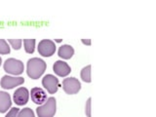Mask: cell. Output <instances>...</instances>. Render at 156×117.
Here are the masks:
<instances>
[{
    "instance_id": "e0dca14e",
    "label": "cell",
    "mask_w": 156,
    "mask_h": 117,
    "mask_svg": "<svg viewBox=\"0 0 156 117\" xmlns=\"http://www.w3.org/2000/svg\"><path fill=\"white\" fill-rule=\"evenodd\" d=\"M8 42L11 44V46L15 49V50H20L22 47L23 40L22 39H8Z\"/></svg>"
},
{
    "instance_id": "ba28073f",
    "label": "cell",
    "mask_w": 156,
    "mask_h": 117,
    "mask_svg": "<svg viewBox=\"0 0 156 117\" xmlns=\"http://www.w3.org/2000/svg\"><path fill=\"white\" fill-rule=\"evenodd\" d=\"M29 98V93L28 90L24 87H21L19 89L16 90V92L14 93V101L16 102L18 105H26Z\"/></svg>"
},
{
    "instance_id": "7c38bea8",
    "label": "cell",
    "mask_w": 156,
    "mask_h": 117,
    "mask_svg": "<svg viewBox=\"0 0 156 117\" xmlns=\"http://www.w3.org/2000/svg\"><path fill=\"white\" fill-rule=\"evenodd\" d=\"M58 56L61 58H65V60H68L70 58L73 54H74V49H73L70 45H62L58 49Z\"/></svg>"
},
{
    "instance_id": "2e32d148",
    "label": "cell",
    "mask_w": 156,
    "mask_h": 117,
    "mask_svg": "<svg viewBox=\"0 0 156 117\" xmlns=\"http://www.w3.org/2000/svg\"><path fill=\"white\" fill-rule=\"evenodd\" d=\"M10 53V47L8 43L4 40V39H0V54L2 55H6Z\"/></svg>"
},
{
    "instance_id": "9a60e30c",
    "label": "cell",
    "mask_w": 156,
    "mask_h": 117,
    "mask_svg": "<svg viewBox=\"0 0 156 117\" xmlns=\"http://www.w3.org/2000/svg\"><path fill=\"white\" fill-rule=\"evenodd\" d=\"M17 117H35L34 116V112L32 109H30L29 107H26V108L21 109L19 111Z\"/></svg>"
},
{
    "instance_id": "30bf717a",
    "label": "cell",
    "mask_w": 156,
    "mask_h": 117,
    "mask_svg": "<svg viewBox=\"0 0 156 117\" xmlns=\"http://www.w3.org/2000/svg\"><path fill=\"white\" fill-rule=\"evenodd\" d=\"M31 100L33 101V102H35L36 105H43L44 102L47 101V95L46 93L44 92L43 89L41 88H32L31 89Z\"/></svg>"
},
{
    "instance_id": "5bb4252c",
    "label": "cell",
    "mask_w": 156,
    "mask_h": 117,
    "mask_svg": "<svg viewBox=\"0 0 156 117\" xmlns=\"http://www.w3.org/2000/svg\"><path fill=\"white\" fill-rule=\"evenodd\" d=\"M81 78L84 82H91V66L83 67V69L81 70Z\"/></svg>"
},
{
    "instance_id": "52a82bcc",
    "label": "cell",
    "mask_w": 156,
    "mask_h": 117,
    "mask_svg": "<svg viewBox=\"0 0 156 117\" xmlns=\"http://www.w3.org/2000/svg\"><path fill=\"white\" fill-rule=\"evenodd\" d=\"M42 85L50 94H55L58 89V80L54 75L47 74L42 79Z\"/></svg>"
},
{
    "instance_id": "7a4b0ae2",
    "label": "cell",
    "mask_w": 156,
    "mask_h": 117,
    "mask_svg": "<svg viewBox=\"0 0 156 117\" xmlns=\"http://www.w3.org/2000/svg\"><path fill=\"white\" fill-rule=\"evenodd\" d=\"M57 102L54 97L48 98L47 101L36 108L37 115L39 117H53L56 113Z\"/></svg>"
},
{
    "instance_id": "8fae6325",
    "label": "cell",
    "mask_w": 156,
    "mask_h": 117,
    "mask_svg": "<svg viewBox=\"0 0 156 117\" xmlns=\"http://www.w3.org/2000/svg\"><path fill=\"white\" fill-rule=\"evenodd\" d=\"M12 105L11 97L6 92L0 91V112L4 113L6 112Z\"/></svg>"
},
{
    "instance_id": "277c9868",
    "label": "cell",
    "mask_w": 156,
    "mask_h": 117,
    "mask_svg": "<svg viewBox=\"0 0 156 117\" xmlns=\"http://www.w3.org/2000/svg\"><path fill=\"white\" fill-rule=\"evenodd\" d=\"M62 88H63V91H65L67 95H74L80 91L81 84L76 78L68 77L62 81Z\"/></svg>"
},
{
    "instance_id": "4fadbf2b",
    "label": "cell",
    "mask_w": 156,
    "mask_h": 117,
    "mask_svg": "<svg viewBox=\"0 0 156 117\" xmlns=\"http://www.w3.org/2000/svg\"><path fill=\"white\" fill-rule=\"evenodd\" d=\"M23 44H24V49H26L27 53L32 54L34 52V48H35V39H24Z\"/></svg>"
},
{
    "instance_id": "ffe728a7",
    "label": "cell",
    "mask_w": 156,
    "mask_h": 117,
    "mask_svg": "<svg viewBox=\"0 0 156 117\" xmlns=\"http://www.w3.org/2000/svg\"><path fill=\"white\" fill-rule=\"evenodd\" d=\"M82 43L85 44V45H91V40L90 39H82Z\"/></svg>"
},
{
    "instance_id": "9c48e42d",
    "label": "cell",
    "mask_w": 156,
    "mask_h": 117,
    "mask_svg": "<svg viewBox=\"0 0 156 117\" xmlns=\"http://www.w3.org/2000/svg\"><path fill=\"white\" fill-rule=\"evenodd\" d=\"M53 69L55 71L57 75L61 76V77H65L67 76L71 71L70 66L67 65L66 62H62V61H57L53 66Z\"/></svg>"
},
{
    "instance_id": "d6986e66",
    "label": "cell",
    "mask_w": 156,
    "mask_h": 117,
    "mask_svg": "<svg viewBox=\"0 0 156 117\" xmlns=\"http://www.w3.org/2000/svg\"><path fill=\"white\" fill-rule=\"evenodd\" d=\"M91 98L87 100V102H86V107H85V112H86V115L88 117H91Z\"/></svg>"
},
{
    "instance_id": "ac0fdd59",
    "label": "cell",
    "mask_w": 156,
    "mask_h": 117,
    "mask_svg": "<svg viewBox=\"0 0 156 117\" xmlns=\"http://www.w3.org/2000/svg\"><path fill=\"white\" fill-rule=\"evenodd\" d=\"M19 111H20V109L18 108V107H13V108L10 109V111L8 112L7 115L5 117H17Z\"/></svg>"
},
{
    "instance_id": "7402d4cb",
    "label": "cell",
    "mask_w": 156,
    "mask_h": 117,
    "mask_svg": "<svg viewBox=\"0 0 156 117\" xmlns=\"http://www.w3.org/2000/svg\"><path fill=\"white\" fill-rule=\"evenodd\" d=\"M1 62H2V58H1V57H0V66H1Z\"/></svg>"
},
{
    "instance_id": "44dd1931",
    "label": "cell",
    "mask_w": 156,
    "mask_h": 117,
    "mask_svg": "<svg viewBox=\"0 0 156 117\" xmlns=\"http://www.w3.org/2000/svg\"><path fill=\"white\" fill-rule=\"evenodd\" d=\"M62 39H56V42H61Z\"/></svg>"
},
{
    "instance_id": "6da1fadb",
    "label": "cell",
    "mask_w": 156,
    "mask_h": 117,
    "mask_svg": "<svg viewBox=\"0 0 156 117\" xmlns=\"http://www.w3.org/2000/svg\"><path fill=\"white\" fill-rule=\"evenodd\" d=\"M46 62L39 58H29L27 62V75L31 78V79H38L44 71L46 70Z\"/></svg>"
},
{
    "instance_id": "5b68a950",
    "label": "cell",
    "mask_w": 156,
    "mask_h": 117,
    "mask_svg": "<svg viewBox=\"0 0 156 117\" xmlns=\"http://www.w3.org/2000/svg\"><path fill=\"white\" fill-rule=\"evenodd\" d=\"M38 52L43 57H51L56 52L55 42L49 39H43L38 44Z\"/></svg>"
},
{
    "instance_id": "8992f818",
    "label": "cell",
    "mask_w": 156,
    "mask_h": 117,
    "mask_svg": "<svg viewBox=\"0 0 156 117\" xmlns=\"http://www.w3.org/2000/svg\"><path fill=\"white\" fill-rule=\"evenodd\" d=\"M24 82L23 77H14V76H9V75H4L1 79V87L3 89H13L16 86L22 85Z\"/></svg>"
},
{
    "instance_id": "3957f363",
    "label": "cell",
    "mask_w": 156,
    "mask_h": 117,
    "mask_svg": "<svg viewBox=\"0 0 156 117\" xmlns=\"http://www.w3.org/2000/svg\"><path fill=\"white\" fill-rule=\"evenodd\" d=\"M24 66L22 61L17 60V58H7L4 62V70L7 73L13 75H20L23 72Z\"/></svg>"
}]
</instances>
